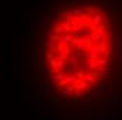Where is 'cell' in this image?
<instances>
[{
	"label": "cell",
	"instance_id": "6da1fadb",
	"mask_svg": "<svg viewBox=\"0 0 122 120\" xmlns=\"http://www.w3.org/2000/svg\"><path fill=\"white\" fill-rule=\"evenodd\" d=\"M74 88H76V91H90L91 89V85L90 83H87L86 80H81V81H77L76 84H74Z\"/></svg>",
	"mask_w": 122,
	"mask_h": 120
},
{
	"label": "cell",
	"instance_id": "7a4b0ae2",
	"mask_svg": "<svg viewBox=\"0 0 122 120\" xmlns=\"http://www.w3.org/2000/svg\"><path fill=\"white\" fill-rule=\"evenodd\" d=\"M39 94H41V96H42V98H49V96L52 98V96H53V94H52V89H51V87H49L48 84H45L42 88H41V92H39Z\"/></svg>",
	"mask_w": 122,
	"mask_h": 120
},
{
	"label": "cell",
	"instance_id": "3957f363",
	"mask_svg": "<svg viewBox=\"0 0 122 120\" xmlns=\"http://www.w3.org/2000/svg\"><path fill=\"white\" fill-rule=\"evenodd\" d=\"M84 80L87 81V83H90V84H96V83H98V81H100V78H98L97 75L94 74V71H88V73H87Z\"/></svg>",
	"mask_w": 122,
	"mask_h": 120
},
{
	"label": "cell",
	"instance_id": "277c9868",
	"mask_svg": "<svg viewBox=\"0 0 122 120\" xmlns=\"http://www.w3.org/2000/svg\"><path fill=\"white\" fill-rule=\"evenodd\" d=\"M97 64H98V67L107 69V67L111 64V60H110V57H102V59H98L97 60Z\"/></svg>",
	"mask_w": 122,
	"mask_h": 120
},
{
	"label": "cell",
	"instance_id": "5b68a950",
	"mask_svg": "<svg viewBox=\"0 0 122 120\" xmlns=\"http://www.w3.org/2000/svg\"><path fill=\"white\" fill-rule=\"evenodd\" d=\"M90 39H91L93 43H101V41H102V35H101L98 31H94L93 35L90 36Z\"/></svg>",
	"mask_w": 122,
	"mask_h": 120
},
{
	"label": "cell",
	"instance_id": "8992f818",
	"mask_svg": "<svg viewBox=\"0 0 122 120\" xmlns=\"http://www.w3.org/2000/svg\"><path fill=\"white\" fill-rule=\"evenodd\" d=\"M65 78H66V74H63V73H62V74L61 73H59V74H51V80L55 81L56 84H58L59 81H63Z\"/></svg>",
	"mask_w": 122,
	"mask_h": 120
},
{
	"label": "cell",
	"instance_id": "52a82bcc",
	"mask_svg": "<svg viewBox=\"0 0 122 120\" xmlns=\"http://www.w3.org/2000/svg\"><path fill=\"white\" fill-rule=\"evenodd\" d=\"M80 63H81V61H80V59H79V57H77V56L73 53V55H72V57H70V64H72V67H73V69H79Z\"/></svg>",
	"mask_w": 122,
	"mask_h": 120
},
{
	"label": "cell",
	"instance_id": "ba28073f",
	"mask_svg": "<svg viewBox=\"0 0 122 120\" xmlns=\"http://www.w3.org/2000/svg\"><path fill=\"white\" fill-rule=\"evenodd\" d=\"M65 81H66V84H67V85L76 84V75H73V74H66V78H65Z\"/></svg>",
	"mask_w": 122,
	"mask_h": 120
},
{
	"label": "cell",
	"instance_id": "9c48e42d",
	"mask_svg": "<svg viewBox=\"0 0 122 120\" xmlns=\"http://www.w3.org/2000/svg\"><path fill=\"white\" fill-rule=\"evenodd\" d=\"M61 27L63 28V31H66L67 34L72 32V24H70L69 21H63V23H61Z\"/></svg>",
	"mask_w": 122,
	"mask_h": 120
},
{
	"label": "cell",
	"instance_id": "30bf717a",
	"mask_svg": "<svg viewBox=\"0 0 122 120\" xmlns=\"http://www.w3.org/2000/svg\"><path fill=\"white\" fill-rule=\"evenodd\" d=\"M70 17V10L69 9H63L61 13H59V18H65L67 21V18Z\"/></svg>",
	"mask_w": 122,
	"mask_h": 120
},
{
	"label": "cell",
	"instance_id": "8fae6325",
	"mask_svg": "<svg viewBox=\"0 0 122 120\" xmlns=\"http://www.w3.org/2000/svg\"><path fill=\"white\" fill-rule=\"evenodd\" d=\"M101 23H102V15L101 14H93V24L100 25Z\"/></svg>",
	"mask_w": 122,
	"mask_h": 120
},
{
	"label": "cell",
	"instance_id": "7c38bea8",
	"mask_svg": "<svg viewBox=\"0 0 122 120\" xmlns=\"http://www.w3.org/2000/svg\"><path fill=\"white\" fill-rule=\"evenodd\" d=\"M74 36L72 35V34H65V35H61V41H63V42H66V43H72V41H73Z\"/></svg>",
	"mask_w": 122,
	"mask_h": 120
},
{
	"label": "cell",
	"instance_id": "4fadbf2b",
	"mask_svg": "<svg viewBox=\"0 0 122 120\" xmlns=\"http://www.w3.org/2000/svg\"><path fill=\"white\" fill-rule=\"evenodd\" d=\"M67 48V45H66V42H63V41H59L58 42V45H56V49H58V53L59 52H65V49Z\"/></svg>",
	"mask_w": 122,
	"mask_h": 120
},
{
	"label": "cell",
	"instance_id": "5bb4252c",
	"mask_svg": "<svg viewBox=\"0 0 122 120\" xmlns=\"http://www.w3.org/2000/svg\"><path fill=\"white\" fill-rule=\"evenodd\" d=\"M84 13L81 9H70V15H83Z\"/></svg>",
	"mask_w": 122,
	"mask_h": 120
},
{
	"label": "cell",
	"instance_id": "9a60e30c",
	"mask_svg": "<svg viewBox=\"0 0 122 120\" xmlns=\"http://www.w3.org/2000/svg\"><path fill=\"white\" fill-rule=\"evenodd\" d=\"M81 28H83V24L72 25V32H74V34H79V32L81 31Z\"/></svg>",
	"mask_w": 122,
	"mask_h": 120
},
{
	"label": "cell",
	"instance_id": "2e32d148",
	"mask_svg": "<svg viewBox=\"0 0 122 120\" xmlns=\"http://www.w3.org/2000/svg\"><path fill=\"white\" fill-rule=\"evenodd\" d=\"M66 67H67V63H66V60L58 59V69H66Z\"/></svg>",
	"mask_w": 122,
	"mask_h": 120
},
{
	"label": "cell",
	"instance_id": "e0dca14e",
	"mask_svg": "<svg viewBox=\"0 0 122 120\" xmlns=\"http://www.w3.org/2000/svg\"><path fill=\"white\" fill-rule=\"evenodd\" d=\"M62 29H63V28L61 27V24H59V25H55V27L52 28V32H53V34H56V35H61Z\"/></svg>",
	"mask_w": 122,
	"mask_h": 120
},
{
	"label": "cell",
	"instance_id": "ac0fdd59",
	"mask_svg": "<svg viewBox=\"0 0 122 120\" xmlns=\"http://www.w3.org/2000/svg\"><path fill=\"white\" fill-rule=\"evenodd\" d=\"M76 78H79L80 81H81V80H84V78H86L84 71H83V70H77V73H76Z\"/></svg>",
	"mask_w": 122,
	"mask_h": 120
},
{
	"label": "cell",
	"instance_id": "d6986e66",
	"mask_svg": "<svg viewBox=\"0 0 122 120\" xmlns=\"http://www.w3.org/2000/svg\"><path fill=\"white\" fill-rule=\"evenodd\" d=\"M55 53H52V52H48L46 53V61H49V60H52V59H55Z\"/></svg>",
	"mask_w": 122,
	"mask_h": 120
},
{
	"label": "cell",
	"instance_id": "ffe728a7",
	"mask_svg": "<svg viewBox=\"0 0 122 120\" xmlns=\"http://www.w3.org/2000/svg\"><path fill=\"white\" fill-rule=\"evenodd\" d=\"M51 70H52V67L49 66L48 63H45V67H44V73H45V74H49V73H51Z\"/></svg>",
	"mask_w": 122,
	"mask_h": 120
},
{
	"label": "cell",
	"instance_id": "44dd1931",
	"mask_svg": "<svg viewBox=\"0 0 122 120\" xmlns=\"http://www.w3.org/2000/svg\"><path fill=\"white\" fill-rule=\"evenodd\" d=\"M102 23L108 27V25H110V23H111V21H110V17H108V15H104V17H102Z\"/></svg>",
	"mask_w": 122,
	"mask_h": 120
},
{
	"label": "cell",
	"instance_id": "7402d4cb",
	"mask_svg": "<svg viewBox=\"0 0 122 120\" xmlns=\"http://www.w3.org/2000/svg\"><path fill=\"white\" fill-rule=\"evenodd\" d=\"M72 52H73V50H72V49H70L69 46H67V48L65 49V52H63V53H66L67 56H70V55H72Z\"/></svg>",
	"mask_w": 122,
	"mask_h": 120
},
{
	"label": "cell",
	"instance_id": "603a6c76",
	"mask_svg": "<svg viewBox=\"0 0 122 120\" xmlns=\"http://www.w3.org/2000/svg\"><path fill=\"white\" fill-rule=\"evenodd\" d=\"M86 13H87V14H90V13H94V9H93V7H87V9H86Z\"/></svg>",
	"mask_w": 122,
	"mask_h": 120
},
{
	"label": "cell",
	"instance_id": "cb8c5ba5",
	"mask_svg": "<svg viewBox=\"0 0 122 120\" xmlns=\"http://www.w3.org/2000/svg\"><path fill=\"white\" fill-rule=\"evenodd\" d=\"M23 101H24V102H27V101H31V98H30V95H27V94H24V98H23Z\"/></svg>",
	"mask_w": 122,
	"mask_h": 120
},
{
	"label": "cell",
	"instance_id": "d4e9b609",
	"mask_svg": "<svg viewBox=\"0 0 122 120\" xmlns=\"http://www.w3.org/2000/svg\"><path fill=\"white\" fill-rule=\"evenodd\" d=\"M37 105H38V108H41V109H44V106H45V103L41 101V102H37Z\"/></svg>",
	"mask_w": 122,
	"mask_h": 120
},
{
	"label": "cell",
	"instance_id": "484cf974",
	"mask_svg": "<svg viewBox=\"0 0 122 120\" xmlns=\"http://www.w3.org/2000/svg\"><path fill=\"white\" fill-rule=\"evenodd\" d=\"M90 1H97V0H90Z\"/></svg>",
	"mask_w": 122,
	"mask_h": 120
}]
</instances>
